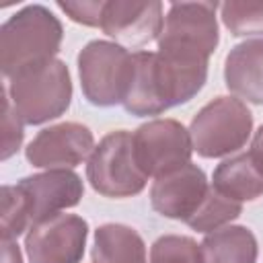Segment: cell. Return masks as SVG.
<instances>
[{
    "mask_svg": "<svg viewBox=\"0 0 263 263\" xmlns=\"http://www.w3.org/2000/svg\"><path fill=\"white\" fill-rule=\"evenodd\" d=\"M208 78V62L168 55L162 51H136L134 74L123 107L136 117L160 115L162 111L191 101Z\"/></svg>",
    "mask_w": 263,
    "mask_h": 263,
    "instance_id": "6da1fadb",
    "label": "cell"
},
{
    "mask_svg": "<svg viewBox=\"0 0 263 263\" xmlns=\"http://www.w3.org/2000/svg\"><path fill=\"white\" fill-rule=\"evenodd\" d=\"M62 37V23L45 6H25L16 14H12L0 29L2 74L10 80L27 68L55 60Z\"/></svg>",
    "mask_w": 263,
    "mask_h": 263,
    "instance_id": "7a4b0ae2",
    "label": "cell"
},
{
    "mask_svg": "<svg viewBox=\"0 0 263 263\" xmlns=\"http://www.w3.org/2000/svg\"><path fill=\"white\" fill-rule=\"evenodd\" d=\"M16 117L27 125H39L66 113L72 101V80L62 60L27 68L6 86Z\"/></svg>",
    "mask_w": 263,
    "mask_h": 263,
    "instance_id": "3957f363",
    "label": "cell"
},
{
    "mask_svg": "<svg viewBox=\"0 0 263 263\" xmlns=\"http://www.w3.org/2000/svg\"><path fill=\"white\" fill-rule=\"evenodd\" d=\"M134 74V53L111 41H90L78 53L82 95L90 105L111 107L125 101Z\"/></svg>",
    "mask_w": 263,
    "mask_h": 263,
    "instance_id": "277c9868",
    "label": "cell"
},
{
    "mask_svg": "<svg viewBox=\"0 0 263 263\" xmlns=\"http://www.w3.org/2000/svg\"><path fill=\"white\" fill-rule=\"evenodd\" d=\"M253 129V113L240 99L216 97L191 119L193 150L203 158H220L242 148Z\"/></svg>",
    "mask_w": 263,
    "mask_h": 263,
    "instance_id": "5b68a950",
    "label": "cell"
},
{
    "mask_svg": "<svg viewBox=\"0 0 263 263\" xmlns=\"http://www.w3.org/2000/svg\"><path fill=\"white\" fill-rule=\"evenodd\" d=\"M216 2H173L158 35V51L208 62L220 35Z\"/></svg>",
    "mask_w": 263,
    "mask_h": 263,
    "instance_id": "8992f818",
    "label": "cell"
},
{
    "mask_svg": "<svg viewBox=\"0 0 263 263\" xmlns=\"http://www.w3.org/2000/svg\"><path fill=\"white\" fill-rule=\"evenodd\" d=\"M90 187L105 197L138 195L148 177L142 173L134 152V136L125 129L107 134L92 150L86 164Z\"/></svg>",
    "mask_w": 263,
    "mask_h": 263,
    "instance_id": "52a82bcc",
    "label": "cell"
},
{
    "mask_svg": "<svg viewBox=\"0 0 263 263\" xmlns=\"http://www.w3.org/2000/svg\"><path fill=\"white\" fill-rule=\"evenodd\" d=\"M138 166L146 177H162L189 162L193 144L189 132L175 119H154L134 134Z\"/></svg>",
    "mask_w": 263,
    "mask_h": 263,
    "instance_id": "ba28073f",
    "label": "cell"
},
{
    "mask_svg": "<svg viewBox=\"0 0 263 263\" xmlns=\"http://www.w3.org/2000/svg\"><path fill=\"white\" fill-rule=\"evenodd\" d=\"M88 224L74 214H53L33 224L25 236L29 263H80Z\"/></svg>",
    "mask_w": 263,
    "mask_h": 263,
    "instance_id": "9c48e42d",
    "label": "cell"
},
{
    "mask_svg": "<svg viewBox=\"0 0 263 263\" xmlns=\"http://www.w3.org/2000/svg\"><path fill=\"white\" fill-rule=\"evenodd\" d=\"M95 150L92 132L76 121H64L41 129L27 146L29 164L47 171L72 168Z\"/></svg>",
    "mask_w": 263,
    "mask_h": 263,
    "instance_id": "30bf717a",
    "label": "cell"
},
{
    "mask_svg": "<svg viewBox=\"0 0 263 263\" xmlns=\"http://www.w3.org/2000/svg\"><path fill=\"white\" fill-rule=\"evenodd\" d=\"M210 193V185L205 173L187 162L181 168H175L162 177H156L150 189V203L152 208L171 220L189 222Z\"/></svg>",
    "mask_w": 263,
    "mask_h": 263,
    "instance_id": "8fae6325",
    "label": "cell"
},
{
    "mask_svg": "<svg viewBox=\"0 0 263 263\" xmlns=\"http://www.w3.org/2000/svg\"><path fill=\"white\" fill-rule=\"evenodd\" d=\"M16 189L25 201L31 226L58 214L60 210L78 205L84 191L80 177L68 168L25 177L16 183Z\"/></svg>",
    "mask_w": 263,
    "mask_h": 263,
    "instance_id": "7c38bea8",
    "label": "cell"
},
{
    "mask_svg": "<svg viewBox=\"0 0 263 263\" xmlns=\"http://www.w3.org/2000/svg\"><path fill=\"white\" fill-rule=\"evenodd\" d=\"M162 25V2L158 0H109L105 2L101 16L103 33L132 47L158 39Z\"/></svg>",
    "mask_w": 263,
    "mask_h": 263,
    "instance_id": "4fadbf2b",
    "label": "cell"
},
{
    "mask_svg": "<svg viewBox=\"0 0 263 263\" xmlns=\"http://www.w3.org/2000/svg\"><path fill=\"white\" fill-rule=\"evenodd\" d=\"M224 80L238 99L263 105V39L242 41L228 51Z\"/></svg>",
    "mask_w": 263,
    "mask_h": 263,
    "instance_id": "5bb4252c",
    "label": "cell"
},
{
    "mask_svg": "<svg viewBox=\"0 0 263 263\" xmlns=\"http://www.w3.org/2000/svg\"><path fill=\"white\" fill-rule=\"evenodd\" d=\"M214 189L232 201H253L263 195V175L253 164L249 152L220 162L212 177Z\"/></svg>",
    "mask_w": 263,
    "mask_h": 263,
    "instance_id": "9a60e30c",
    "label": "cell"
},
{
    "mask_svg": "<svg viewBox=\"0 0 263 263\" xmlns=\"http://www.w3.org/2000/svg\"><path fill=\"white\" fill-rule=\"evenodd\" d=\"M92 263H146V245L125 224H103L95 232Z\"/></svg>",
    "mask_w": 263,
    "mask_h": 263,
    "instance_id": "2e32d148",
    "label": "cell"
},
{
    "mask_svg": "<svg viewBox=\"0 0 263 263\" xmlns=\"http://www.w3.org/2000/svg\"><path fill=\"white\" fill-rule=\"evenodd\" d=\"M201 247L203 263H255L257 238L247 226H222L210 232Z\"/></svg>",
    "mask_w": 263,
    "mask_h": 263,
    "instance_id": "e0dca14e",
    "label": "cell"
},
{
    "mask_svg": "<svg viewBox=\"0 0 263 263\" xmlns=\"http://www.w3.org/2000/svg\"><path fill=\"white\" fill-rule=\"evenodd\" d=\"M240 212H242V205L238 201L228 199L212 185L205 201L201 203L197 214L187 222V226L197 232H214V230L226 226L228 222H232L234 218H238Z\"/></svg>",
    "mask_w": 263,
    "mask_h": 263,
    "instance_id": "ac0fdd59",
    "label": "cell"
},
{
    "mask_svg": "<svg viewBox=\"0 0 263 263\" xmlns=\"http://www.w3.org/2000/svg\"><path fill=\"white\" fill-rule=\"evenodd\" d=\"M220 16L224 27L234 37L263 35V2H224L220 4Z\"/></svg>",
    "mask_w": 263,
    "mask_h": 263,
    "instance_id": "d6986e66",
    "label": "cell"
},
{
    "mask_svg": "<svg viewBox=\"0 0 263 263\" xmlns=\"http://www.w3.org/2000/svg\"><path fill=\"white\" fill-rule=\"evenodd\" d=\"M150 263H203L201 247L189 236L166 234L152 245Z\"/></svg>",
    "mask_w": 263,
    "mask_h": 263,
    "instance_id": "ffe728a7",
    "label": "cell"
},
{
    "mask_svg": "<svg viewBox=\"0 0 263 263\" xmlns=\"http://www.w3.org/2000/svg\"><path fill=\"white\" fill-rule=\"evenodd\" d=\"M27 228H31V222L16 185H4L2 187V222H0L2 238L14 240Z\"/></svg>",
    "mask_w": 263,
    "mask_h": 263,
    "instance_id": "44dd1931",
    "label": "cell"
},
{
    "mask_svg": "<svg viewBox=\"0 0 263 263\" xmlns=\"http://www.w3.org/2000/svg\"><path fill=\"white\" fill-rule=\"evenodd\" d=\"M23 142V121L16 117L6 88H2V160L10 158Z\"/></svg>",
    "mask_w": 263,
    "mask_h": 263,
    "instance_id": "7402d4cb",
    "label": "cell"
},
{
    "mask_svg": "<svg viewBox=\"0 0 263 263\" xmlns=\"http://www.w3.org/2000/svg\"><path fill=\"white\" fill-rule=\"evenodd\" d=\"M58 8L64 10L74 23L86 27H101V16L105 8V0H60Z\"/></svg>",
    "mask_w": 263,
    "mask_h": 263,
    "instance_id": "603a6c76",
    "label": "cell"
},
{
    "mask_svg": "<svg viewBox=\"0 0 263 263\" xmlns=\"http://www.w3.org/2000/svg\"><path fill=\"white\" fill-rule=\"evenodd\" d=\"M249 156H251L253 164L257 166V171L263 175V125L255 132V138H253V144H251Z\"/></svg>",
    "mask_w": 263,
    "mask_h": 263,
    "instance_id": "cb8c5ba5",
    "label": "cell"
},
{
    "mask_svg": "<svg viewBox=\"0 0 263 263\" xmlns=\"http://www.w3.org/2000/svg\"><path fill=\"white\" fill-rule=\"evenodd\" d=\"M2 263H23L16 242L10 238H2Z\"/></svg>",
    "mask_w": 263,
    "mask_h": 263,
    "instance_id": "d4e9b609",
    "label": "cell"
}]
</instances>
